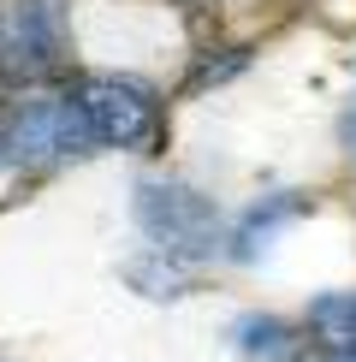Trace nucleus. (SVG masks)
I'll use <instances>...</instances> for the list:
<instances>
[{
	"label": "nucleus",
	"mask_w": 356,
	"mask_h": 362,
	"mask_svg": "<svg viewBox=\"0 0 356 362\" xmlns=\"http://www.w3.org/2000/svg\"><path fill=\"white\" fill-rule=\"evenodd\" d=\"M0 59L18 78H36L59 59V18L54 0H18V6L0 18Z\"/></svg>",
	"instance_id": "4"
},
{
	"label": "nucleus",
	"mask_w": 356,
	"mask_h": 362,
	"mask_svg": "<svg viewBox=\"0 0 356 362\" xmlns=\"http://www.w3.org/2000/svg\"><path fill=\"white\" fill-rule=\"evenodd\" d=\"M297 208H303L297 196H273V202H267V214L256 208V214L244 220V232H237V255H256V238H267V232H273V226L285 220V214H297Z\"/></svg>",
	"instance_id": "7"
},
{
	"label": "nucleus",
	"mask_w": 356,
	"mask_h": 362,
	"mask_svg": "<svg viewBox=\"0 0 356 362\" xmlns=\"http://www.w3.org/2000/svg\"><path fill=\"white\" fill-rule=\"evenodd\" d=\"M237 344L249 351V362H261V356L279 362V356H285V344H291V333L279 321H244V327H237Z\"/></svg>",
	"instance_id": "6"
},
{
	"label": "nucleus",
	"mask_w": 356,
	"mask_h": 362,
	"mask_svg": "<svg viewBox=\"0 0 356 362\" xmlns=\"http://www.w3.org/2000/svg\"><path fill=\"white\" fill-rule=\"evenodd\" d=\"M315 327L333 344L356 351V297H326V303H315Z\"/></svg>",
	"instance_id": "5"
},
{
	"label": "nucleus",
	"mask_w": 356,
	"mask_h": 362,
	"mask_svg": "<svg viewBox=\"0 0 356 362\" xmlns=\"http://www.w3.org/2000/svg\"><path fill=\"white\" fill-rule=\"evenodd\" d=\"M345 143H350V155H356V107H350V119H345Z\"/></svg>",
	"instance_id": "8"
},
{
	"label": "nucleus",
	"mask_w": 356,
	"mask_h": 362,
	"mask_svg": "<svg viewBox=\"0 0 356 362\" xmlns=\"http://www.w3.org/2000/svg\"><path fill=\"white\" fill-rule=\"evenodd\" d=\"M338 362H356V351H345V356H338Z\"/></svg>",
	"instance_id": "9"
},
{
	"label": "nucleus",
	"mask_w": 356,
	"mask_h": 362,
	"mask_svg": "<svg viewBox=\"0 0 356 362\" xmlns=\"http://www.w3.org/2000/svg\"><path fill=\"white\" fill-rule=\"evenodd\" d=\"M137 220L155 244L167 250H208L214 244V208L184 185H143L137 196Z\"/></svg>",
	"instance_id": "3"
},
{
	"label": "nucleus",
	"mask_w": 356,
	"mask_h": 362,
	"mask_svg": "<svg viewBox=\"0 0 356 362\" xmlns=\"http://www.w3.org/2000/svg\"><path fill=\"white\" fill-rule=\"evenodd\" d=\"M0 143H6L12 160L36 167V160H59V155H71V148L95 143V131H89L78 95H59V101H24V107L12 113V125L0 131Z\"/></svg>",
	"instance_id": "2"
},
{
	"label": "nucleus",
	"mask_w": 356,
	"mask_h": 362,
	"mask_svg": "<svg viewBox=\"0 0 356 362\" xmlns=\"http://www.w3.org/2000/svg\"><path fill=\"white\" fill-rule=\"evenodd\" d=\"M78 107L107 148H155L160 143V101L137 78H89L78 89Z\"/></svg>",
	"instance_id": "1"
}]
</instances>
